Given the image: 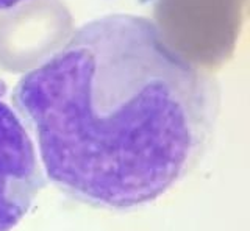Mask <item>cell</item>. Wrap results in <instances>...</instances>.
Listing matches in <instances>:
<instances>
[{
	"instance_id": "7a4b0ae2",
	"label": "cell",
	"mask_w": 250,
	"mask_h": 231,
	"mask_svg": "<svg viewBox=\"0 0 250 231\" xmlns=\"http://www.w3.org/2000/svg\"><path fill=\"white\" fill-rule=\"evenodd\" d=\"M44 188L35 142L16 110L0 97V231L25 217Z\"/></svg>"
},
{
	"instance_id": "6da1fadb",
	"label": "cell",
	"mask_w": 250,
	"mask_h": 231,
	"mask_svg": "<svg viewBox=\"0 0 250 231\" xmlns=\"http://www.w3.org/2000/svg\"><path fill=\"white\" fill-rule=\"evenodd\" d=\"M11 100L47 178L109 211L152 203L189 175L221 111L213 77L128 13L78 27L21 77Z\"/></svg>"
},
{
	"instance_id": "3957f363",
	"label": "cell",
	"mask_w": 250,
	"mask_h": 231,
	"mask_svg": "<svg viewBox=\"0 0 250 231\" xmlns=\"http://www.w3.org/2000/svg\"><path fill=\"white\" fill-rule=\"evenodd\" d=\"M23 2H28V0H0V11L5 10H13L16 6H19Z\"/></svg>"
}]
</instances>
